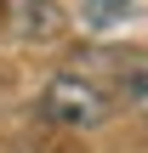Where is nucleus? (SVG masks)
<instances>
[{
	"instance_id": "nucleus-3",
	"label": "nucleus",
	"mask_w": 148,
	"mask_h": 153,
	"mask_svg": "<svg viewBox=\"0 0 148 153\" xmlns=\"http://www.w3.org/2000/svg\"><path fill=\"white\" fill-rule=\"evenodd\" d=\"M80 17H86V28H120L137 17V0H86Z\"/></svg>"
},
{
	"instance_id": "nucleus-1",
	"label": "nucleus",
	"mask_w": 148,
	"mask_h": 153,
	"mask_svg": "<svg viewBox=\"0 0 148 153\" xmlns=\"http://www.w3.org/2000/svg\"><path fill=\"white\" fill-rule=\"evenodd\" d=\"M46 114L63 119V125H103L108 119V97L97 85H86L80 74H63L46 85Z\"/></svg>"
},
{
	"instance_id": "nucleus-2",
	"label": "nucleus",
	"mask_w": 148,
	"mask_h": 153,
	"mask_svg": "<svg viewBox=\"0 0 148 153\" xmlns=\"http://www.w3.org/2000/svg\"><path fill=\"white\" fill-rule=\"evenodd\" d=\"M63 23L68 17L57 0H6V34H17V40H57Z\"/></svg>"
}]
</instances>
